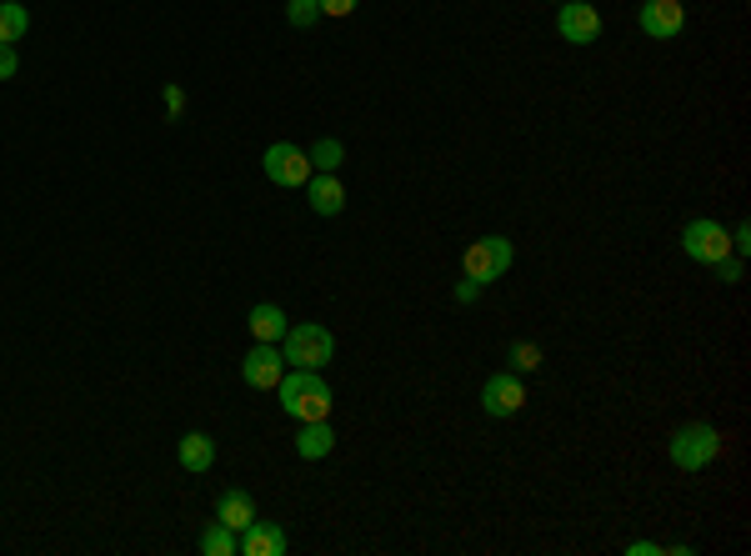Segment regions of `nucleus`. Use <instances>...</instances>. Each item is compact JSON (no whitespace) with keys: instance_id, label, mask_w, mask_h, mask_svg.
Listing matches in <instances>:
<instances>
[{"instance_id":"obj_1","label":"nucleus","mask_w":751,"mask_h":556,"mask_svg":"<svg viewBox=\"0 0 751 556\" xmlns=\"http://www.w3.org/2000/svg\"><path fill=\"white\" fill-rule=\"evenodd\" d=\"M276 391H281V412L286 416H296V421H326V412H331V386L321 381V371L291 367L281 381H276Z\"/></svg>"},{"instance_id":"obj_2","label":"nucleus","mask_w":751,"mask_h":556,"mask_svg":"<svg viewBox=\"0 0 751 556\" xmlns=\"http://www.w3.org/2000/svg\"><path fill=\"white\" fill-rule=\"evenodd\" d=\"M281 356H286V367L326 371V367H331V356H336V336H331L326 326H321V321H301V326H286Z\"/></svg>"},{"instance_id":"obj_3","label":"nucleus","mask_w":751,"mask_h":556,"mask_svg":"<svg viewBox=\"0 0 751 556\" xmlns=\"http://www.w3.org/2000/svg\"><path fill=\"white\" fill-rule=\"evenodd\" d=\"M716 456H721V431L716 427H706V421L677 427V437H671V466H681V472H706Z\"/></svg>"},{"instance_id":"obj_4","label":"nucleus","mask_w":751,"mask_h":556,"mask_svg":"<svg viewBox=\"0 0 751 556\" xmlns=\"http://www.w3.org/2000/svg\"><path fill=\"white\" fill-rule=\"evenodd\" d=\"M511 260H517V246H511V241H506V236H482V241H471V246H466L461 266H466L471 281L492 286L496 276L511 271Z\"/></svg>"},{"instance_id":"obj_5","label":"nucleus","mask_w":751,"mask_h":556,"mask_svg":"<svg viewBox=\"0 0 751 556\" xmlns=\"http://www.w3.org/2000/svg\"><path fill=\"white\" fill-rule=\"evenodd\" d=\"M681 251L696 260V266H716L721 256H731V231L721 221H686L681 225Z\"/></svg>"},{"instance_id":"obj_6","label":"nucleus","mask_w":751,"mask_h":556,"mask_svg":"<svg viewBox=\"0 0 751 556\" xmlns=\"http://www.w3.org/2000/svg\"><path fill=\"white\" fill-rule=\"evenodd\" d=\"M261 166H266V176L276 181L281 190H296V186H305V181H311V155H305L301 146H291V141L266 146Z\"/></svg>"},{"instance_id":"obj_7","label":"nucleus","mask_w":751,"mask_h":556,"mask_svg":"<svg viewBox=\"0 0 751 556\" xmlns=\"http://www.w3.org/2000/svg\"><path fill=\"white\" fill-rule=\"evenodd\" d=\"M556 36H562L566 46H591V40H601V11L587 5V0H562V5H556Z\"/></svg>"},{"instance_id":"obj_8","label":"nucleus","mask_w":751,"mask_h":556,"mask_svg":"<svg viewBox=\"0 0 751 556\" xmlns=\"http://www.w3.org/2000/svg\"><path fill=\"white\" fill-rule=\"evenodd\" d=\"M286 377V356L276 341H256L246 356H241V381L251 391H276V381Z\"/></svg>"},{"instance_id":"obj_9","label":"nucleus","mask_w":751,"mask_h":556,"mask_svg":"<svg viewBox=\"0 0 751 556\" xmlns=\"http://www.w3.org/2000/svg\"><path fill=\"white\" fill-rule=\"evenodd\" d=\"M521 406H527V386H521L517 371H496V377H486V386H482V412L492 416V421L517 416Z\"/></svg>"},{"instance_id":"obj_10","label":"nucleus","mask_w":751,"mask_h":556,"mask_svg":"<svg viewBox=\"0 0 751 556\" xmlns=\"http://www.w3.org/2000/svg\"><path fill=\"white\" fill-rule=\"evenodd\" d=\"M636 21H642V31L651 40H677L681 25H686V5L681 0H646Z\"/></svg>"},{"instance_id":"obj_11","label":"nucleus","mask_w":751,"mask_h":556,"mask_svg":"<svg viewBox=\"0 0 751 556\" xmlns=\"http://www.w3.org/2000/svg\"><path fill=\"white\" fill-rule=\"evenodd\" d=\"M305 201L316 216H340L346 211V186L336 181V171H316V176L305 181Z\"/></svg>"},{"instance_id":"obj_12","label":"nucleus","mask_w":751,"mask_h":556,"mask_svg":"<svg viewBox=\"0 0 751 556\" xmlns=\"http://www.w3.org/2000/svg\"><path fill=\"white\" fill-rule=\"evenodd\" d=\"M241 556H286L281 521H251L241 532Z\"/></svg>"},{"instance_id":"obj_13","label":"nucleus","mask_w":751,"mask_h":556,"mask_svg":"<svg viewBox=\"0 0 751 556\" xmlns=\"http://www.w3.org/2000/svg\"><path fill=\"white\" fill-rule=\"evenodd\" d=\"M216 521H226V526L241 536L251 521H256V501H251L241 486H231V491H221V497H216Z\"/></svg>"},{"instance_id":"obj_14","label":"nucleus","mask_w":751,"mask_h":556,"mask_svg":"<svg viewBox=\"0 0 751 556\" xmlns=\"http://www.w3.org/2000/svg\"><path fill=\"white\" fill-rule=\"evenodd\" d=\"M176 456H181V466H186V472L206 476L216 466V441L206 437V431H186V437H181V447H176Z\"/></svg>"},{"instance_id":"obj_15","label":"nucleus","mask_w":751,"mask_h":556,"mask_svg":"<svg viewBox=\"0 0 751 556\" xmlns=\"http://www.w3.org/2000/svg\"><path fill=\"white\" fill-rule=\"evenodd\" d=\"M331 451H336V431H331L326 421H301L296 456H305V462H321V456H331Z\"/></svg>"},{"instance_id":"obj_16","label":"nucleus","mask_w":751,"mask_h":556,"mask_svg":"<svg viewBox=\"0 0 751 556\" xmlns=\"http://www.w3.org/2000/svg\"><path fill=\"white\" fill-rule=\"evenodd\" d=\"M251 336H256V341H276L281 346V336H286V326H291V321H286V311L281 306H270V301H261L256 311H251Z\"/></svg>"},{"instance_id":"obj_17","label":"nucleus","mask_w":751,"mask_h":556,"mask_svg":"<svg viewBox=\"0 0 751 556\" xmlns=\"http://www.w3.org/2000/svg\"><path fill=\"white\" fill-rule=\"evenodd\" d=\"M200 556H241V536L226 526V521H211L200 532Z\"/></svg>"},{"instance_id":"obj_18","label":"nucleus","mask_w":751,"mask_h":556,"mask_svg":"<svg viewBox=\"0 0 751 556\" xmlns=\"http://www.w3.org/2000/svg\"><path fill=\"white\" fill-rule=\"evenodd\" d=\"M25 31H31V11H25V5H15V0H5V5H0V40H21Z\"/></svg>"},{"instance_id":"obj_19","label":"nucleus","mask_w":751,"mask_h":556,"mask_svg":"<svg viewBox=\"0 0 751 556\" xmlns=\"http://www.w3.org/2000/svg\"><path fill=\"white\" fill-rule=\"evenodd\" d=\"M311 171H340V161H346V146L336 141V136H321L316 146H311Z\"/></svg>"},{"instance_id":"obj_20","label":"nucleus","mask_w":751,"mask_h":556,"mask_svg":"<svg viewBox=\"0 0 751 556\" xmlns=\"http://www.w3.org/2000/svg\"><path fill=\"white\" fill-rule=\"evenodd\" d=\"M286 21H291L296 31L316 25L321 21V0H286Z\"/></svg>"},{"instance_id":"obj_21","label":"nucleus","mask_w":751,"mask_h":556,"mask_svg":"<svg viewBox=\"0 0 751 556\" xmlns=\"http://www.w3.org/2000/svg\"><path fill=\"white\" fill-rule=\"evenodd\" d=\"M541 367V346L536 341H511V371L517 377H527V371Z\"/></svg>"},{"instance_id":"obj_22","label":"nucleus","mask_w":751,"mask_h":556,"mask_svg":"<svg viewBox=\"0 0 751 556\" xmlns=\"http://www.w3.org/2000/svg\"><path fill=\"white\" fill-rule=\"evenodd\" d=\"M15 71H21V56H15L11 40H0V81H11Z\"/></svg>"},{"instance_id":"obj_23","label":"nucleus","mask_w":751,"mask_h":556,"mask_svg":"<svg viewBox=\"0 0 751 556\" xmlns=\"http://www.w3.org/2000/svg\"><path fill=\"white\" fill-rule=\"evenodd\" d=\"M716 276H721V286H737L741 281V260L737 256H721V260H716Z\"/></svg>"},{"instance_id":"obj_24","label":"nucleus","mask_w":751,"mask_h":556,"mask_svg":"<svg viewBox=\"0 0 751 556\" xmlns=\"http://www.w3.org/2000/svg\"><path fill=\"white\" fill-rule=\"evenodd\" d=\"M356 5H361V0H321V15H336L340 21V15H351Z\"/></svg>"},{"instance_id":"obj_25","label":"nucleus","mask_w":751,"mask_h":556,"mask_svg":"<svg viewBox=\"0 0 751 556\" xmlns=\"http://www.w3.org/2000/svg\"><path fill=\"white\" fill-rule=\"evenodd\" d=\"M482 297V281H471V276H461V286H457V301L461 306H471V301Z\"/></svg>"},{"instance_id":"obj_26","label":"nucleus","mask_w":751,"mask_h":556,"mask_svg":"<svg viewBox=\"0 0 751 556\" xmlns=\"http://www.w3.org/2000/svg\"><path fill=\"white\" fill-rule=\"evenodd\" d=\"M731 251H741V256L751 251V225H747V221H741L737 231H731Z\"/></svg>"},{"instance_id":"obj_27","label":"nucleus","mask_w":751,"mask_h":556,"mask_svg":"<svg viewBox=\"0 0 751 556\" xmlns=\"http://www.w3.org/2000/svg\"><path fill=\"white\" fill-rule=\"evenodd\" d=\"M626 556H667V546H657V542H632V546H626Z\"/></svg>"},{"instance_id":"obj_28","label":"nucleus","mask_w":751,"mask_h":556,"mask_svg":"<svg viewBox=\"0 0 751 556\" xmlns=\"http://www.w3.org/2000/svg\"><path fill=\"white\" fill-rule=\"evenodd\" d=\"M165 106H171V116H181V111H186V95H181V85H171V91H165Z\"/></svg>"},{"instance_id":"obj_29","label":"nucleus","mask_w":751,"mask_h":556,"mask_svg":"<svg viewBox=\"0 0 751 556\" xmlns=\"http://www.w3.org/2000/svg\"><path fill=\"white\" fill-rule=\"evenodd\" d=\"M556 5H562V0H556Z\"/></svg>"}]
</instances>
